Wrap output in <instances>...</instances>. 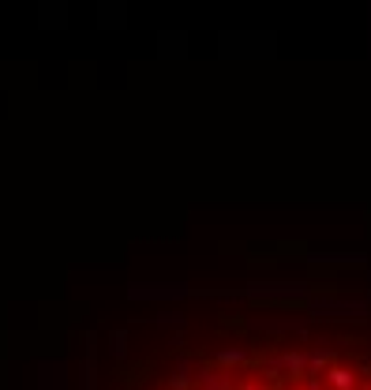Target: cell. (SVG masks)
I'll use <instances>...</instances> for the list:
<instances>
[{
	"mask_svg": "<svg viewBox=\"0 0 371 390\" xmlns=\"http://www.w3.org/2000/svg\"><path fill=\"white\" fill-rule=\"evenodd\" d=\"M199 387H203V390H233V383H229L222 371H203V376H199Z\"/></svg>",
	"mask_w": 371,
	"mask_h": 390,
	"instance_id": "obj_4",
	"label": "cell"
},
{
	"mask_svg": "<svg viewBox=\"0 0 371 390\" xmlns=\"http://www.w3.org/2000/svg\"><path fill=\"white\" fill-rule=\"evenodd\" d=\"M244 390H266V387H251V383H248V387H244Z\"/></svg>",
	"mask_w": 371,
	"mask_h": 390,
	"instance_id": "obj_8",
	"label": "cell"
},
{
	"mask_svg": "<svg viewBox=\"0 0 371 390\" xmlns=\"http://www.w3.org/2000/svg\"><path fill=\"white\" fill-rule=\"evenodd\" d=\"M330 364H334V353H327V349H319V353H307V376H319V371H327Z\"/></svg>",
	"mask_w": 371,
	"mask_h": 390,
	"instance_id": "obj_3",
	"label": "cell"
},
{
	"mask_svg": "<svg viewBox=\"0 0 371 390\" xmlns=\"http://www.w3.org/2000/svg\"><path fill=\"white\" fill-rule=\"evenodd\" d=\"M364 390H371V387H364Z\"/></svg>",
	"mask_w": 371,
	"mask_h": 390,
	"instance_id": "obj_9",
	"label": "cell"
},
{
	"mask_svg": "<svg viewBox=\"0 0 371 390\" xmlns=\"http://www.w3.org/2000/svg\"><path fill=\"white\" fill-rule=\"evenodd\" d=\"M244 361H248L244 349H222V353H218V364H244Z\"/></svg>",
	"mask_w": 371,
	"mask_h": 390,
	"instance_id": "obj_5",
	"label": "cell"
},
{
	"mask_svg": "<svg viewBox=\"0 0 371 390\" xmlns=\"http://www.w3.org/2000/svg\"><path fill=\"white\" fill-rule=\"evenodd\" d=\"M322 376H327V383L334 387V390H353V387H357V376H353V368H342V364H330Z\"/></svg>",
	"mask_w": 371,
	"mask_h": 390,
	"instance_id": "obj_1",
	"label": "cell"
},
{
	"mask_svg": "<svg viewBox=\"0 0 371 390\" xmlns=\"http://www.w3.org/2000/svg\"><path fill=\"white\" fill-rule=\"evenodd\" d=\"M169 387H172V390H188V387H192V376H188V371H177Z\"/></svg>",
	"mask_w": 371,
	"mask_h": 390,
	"instance_id": "obj_6",
	"label": "cell"
},
{
	"mask_svg": "<svg viewBox=\"0 0 371 390\" xmlns=\"http://www.w3.org/2000/svg\"><path fill=\"white\" fill-rule=\"evenodd\" d=\"M274 368H285L289 376H307V356L304 353H285L281 361H274Z\"/></svg>",
	"mask_w": 371,
	"mask_h": 390,
	"instance_id": "obj_2",
	"label": "cell"
},
{
	"mask_svg": "<svg viewBox=\"0 0 371 390\" xmlns=\"http://www.w3.org/2000/svg\"><path fill=\"white\" fill-rule=\"evenodd\" d=\"M293 390H322L319 383H304V387H293Z\"/></svg>",
	"mask_w": 371,
	"mask_h": 390,
	"instance_id": "obj_7",
	"label": "cell"
}]
</instances>
